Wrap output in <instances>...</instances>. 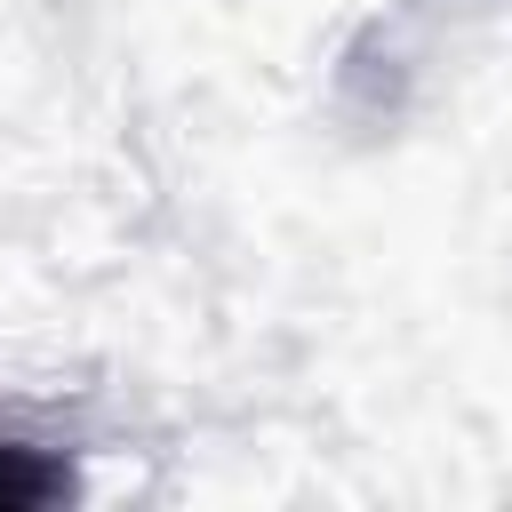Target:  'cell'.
<instances>
[{
    "label": "cell",
    "instance_id": "6da1fadb",
    "mask_svg": "<svg viewBox=\"0 0 512 512\" xmlns=\"http://www.w3.org/2000/svg\"><path fill=\"white\" fill-rule=\"evenodd\" d=\"M80 480L56 448H32L16 432H0V512H40V504H64Z\"/></svg>",
    "mask_w": 512,
    "mask_h": 512
}]
</instances>
